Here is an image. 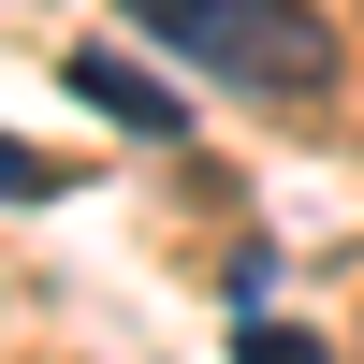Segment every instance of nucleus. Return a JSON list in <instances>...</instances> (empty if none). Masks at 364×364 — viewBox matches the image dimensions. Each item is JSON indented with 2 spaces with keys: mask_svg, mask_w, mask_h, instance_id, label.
<instances>
[{
  "mask_svg": "<svg viewBox=\"0 0 364 364\" xmlns=\"http://www.w3.org/2000/svg\"><path fill=\"white\" fill-rule=\"evenodd\" d=\"M161 58H204L219 87H262V102H321L336 87V29L306 0H117Z\"/></svg>",
  "mask_w": 364,
  "mask_h": 364,
  "instance_id": "f257e3e1",
  "label": "nucleus"
},
{
  "mask_svg": "<svg viewBox=\"0 0 364 364\" xmlns=\"http://www.w3.org/2000/svg\"><path fill=\"white\" fill-rule=\"evenodd\" d=\"M58 73H73V102H87V117H117L132 146H190V87H175V73H146V58H117V44L58 58Z\"/></svg>",
  "mask_w": 364,
  "mask_h": 364,
  "instance_id": "f03ea898",
  "label": "nucleus"
},
{
  "mask_svg": "<svg viewBox=\"0 0 364 364\" xmlns=\"http://www.w3.org/2000/svg\"><path fill=\"white\" fill-rule=\"evenodd\" d=\"M233 364H336V350H321L306 321H277V306H262V321H233Z\"/></svg>",
  "mask_w": 364,
  "mask_h": 364,
  "instance_id": "7ed1b4c3",
  "label": "nucleus"
},
{
  "mask_svg": "<svg viewBox=\"0 0 364 364\" xmlns=\"http://www.w3.org/2000/svg\"><path fill=\"white\" fill-rule=\"evenodd\" d=\"M58 190H73V161H44V146L0 132V204H58Z\"/></svg>",
  "mask_w": 364,
  "mask_h": 364,
  "instance_id": "20e7f679",
  "label": "nucleus"
}]
</instances>
